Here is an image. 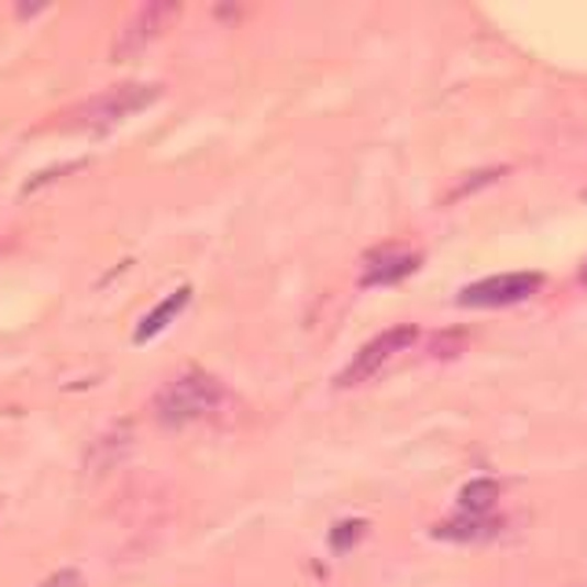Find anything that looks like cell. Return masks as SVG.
<instances>
[{"mask_svg":"<svg viewBox=\"0 0 587 587\" xmlns=\"http://www.w3.org/2000/svg\"><path fill=\"white\" fill-rule=\"evenodd\" d=\"M419 261L422 257L408 246H378L364 257L361 283L364 287H389V283L411 276L419 268Z\"/></svg>","mask_w":587,"mask_h":587,"instance_id":"cell-6","label":"cell"},{"mask_svg":"<svg viewBox=\"0 0 587 587\" xmlns=\"http://www.w3.org/2000/svg\"><path fill=\"white\" fill-rule=\"evenodd\" d=\"M543 287L540 272H503V276H488L470 283L459 294V306L466 309H503V306H518V301L532 298Z\"/></svg>","mask_w":587,"mask_h":587,"instance_id":"cell-3","label":"cell"},{"mask_svg":"<svg viewBox=\"0 0 587 587\" xmlns=\"http://www.w3.org/2000/svg\"><path fill=\"white\" fill-rule=\"evenodd\" d=\"M188 301H191V287H177L173 294H166V298H162L158 306L151 309L144 320H140V328H136V334H133V342H136V345H144V342H151V339H158V334L166 331L169 323L180 317Z\"/></svg>","mask_w":587,"mask_h":587,"instance_id":"cell-7","label":"cell"},{"mask_svg":"<svg viewBox=\"0 0 587 587\" xmlns=\"http://www.w3.org/2000/svg\"><path fill=\"white\" fill-rule=\"evenodd\" d=\"M580 276H584V283H587V265H584V272H580Z\"/></svg>","mask_w":587,"mask_h":587,"instance_id":"cell-12","label":"cell"},{"mask_svg":"<svg viewBox=\"0 0 587 587\" xmlns=\"http://www.w3.org/2000/svg\"><path fill=\"white\" fill-rule=\"evenodd\" d=\"M496 499H499V481H492V477H474V481L463 485L459 507L463 514H492Z\"/></svg>","mask_w":587,"mask_h":587,"instance_id":"cell-9","label":"cell"},{"mask_svg":"<svg viewBox=\"0 0 587 587\" xmlns=\"http://www.w3.org/2000/svg\"><path fill=\"white\" fill-rule=\"evenodd\" d=\"M162 96V85H144V81H125L114 85V89H103L100 96L85 100L78 111L70 114L67 129H78V133H111L114 125H122L125 118H133L140 111H147Z\"/></svg>","mask_w":587,"mask_h":587,"instance_id":"cell-2","label":"cell"},{"mask_svg":"<svg viewBox=\"0 0 587 587\" xmlns=\"http://www.w3.org/2000/svg\"><path fill=\"white\" fill-rule=\"evenodd\" d=\"M364 532H367V521H361V518L339 521V525L331 529V551H350Z\"/></svg>","mask_w":587,"mask_h":587,"instance_id":"cell-10","label":"cell"},{"mask_svg":"<svg viewBox=\"0 0 587 587\" xmlns=\"http://www.w3.org/2000/svg\"><path fill=\"white\" fill-rule=\"evenodd\" d=\"M177 12L180 8L169 4V0H151V4L136 8V12L129 15V23L118 30V41H114V52H111L114 63H125V59L140 56L151 41L162 37V30L177 19Z\"/></svg>","mask_w":587,"mask_h":587,"instance_id":"cell-4","label":"cell"},{"mask_svg":"<svg viewBox=\"0 0 587 587\" xmlns=\"http://www.w3.org/2000/svg\"><path fill=\"white\" fill-rule=\"evenodd\" d=\"M416 328L411 323H405V328H389L378 334L375 342H367L361 353L353 356V364L345 367V372L334 378L339 386H361V383H372V378L383 372V367L394 361L397 353H405L411 342H416Z\"/></svg>","mask_w":587,"mask_h":587,"instance_id":"cell-5","label":"cell"},{"mask_svg":"<svg viewBox=\"0 0 587 587\" xmlns=\"http://www.w3.org/2000/svg\"><path fill=\"white\" fill-rule=\"evenodd\" d=\"M496 532H499V518H492V514H463V518L441 521V525L433 529V536L452 540V543H481V540H492Z\"/></svg>","mask_w":587,"mask_h":587,"instance_id":"cell-8","label":"cell"},{"mask_svg":"<svg viewBox=\"0 0 587 587\" xmlns=\"http://www.w3.org/2000/svg\"><path fill=\"white\" fill-rule=\"evenodd\" d=\"M37 587H85V576L78 569H59V573L45 576Z\"/></svg>","mask_w":587,"mask_h":587,"instance_id":"cell-11","label":"cell"},{"mask_svg":"<svg viewBox=\"0 0 587 587\" xmlns=\"http://www.w3.org/2000/svg\"><path fill=\"white\" fill-rule=\"evenodd\" d=\"M224 386L221 378H213L202 367H184L180 375H173L166 386L158 389L151 400V411L162 427H188V422L210 419L213 411L224 408Z\"/></svg>","mask_w":587,"mask_h":587,"instance_id":"cell-1","label":"cell"}]
</instances>
